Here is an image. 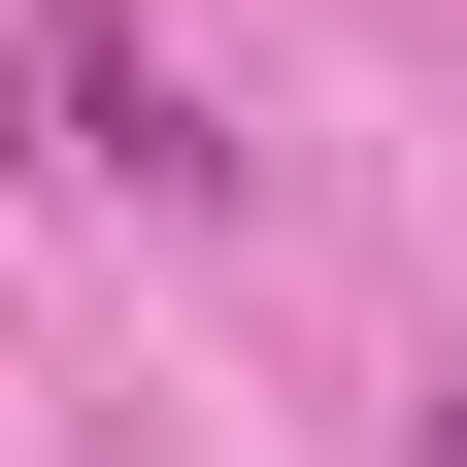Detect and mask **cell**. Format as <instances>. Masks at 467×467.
<instances>
[{"instance_id":"obj_2","label":"cell","mask_w":467,"mask_h":467,"mask_svg":"<svg viewBox=\"0 0 467 467\" xmlns=\"http://www.w3.org/2000/svg\"><path fill=\"white\" fill-rule=\"evenodd\" d=\"M400 467H467V368H434V434H400Z\"/></svg>"},{"instance_id":"obj_1","label":"cell","mask_w":467,"mask_h":467,"mask_svg":"<svg viewBox=\"0 0 467 467\" xmlns=\"http://www.w3.org/2000/svg\"><path fill=\"white\" fill-rule=\"evenodd\" d=\"M0 67H34V134H67V167H100V201H234V100H201V67H167L134 0H0Z\"/></svg>"}]
</instances>
